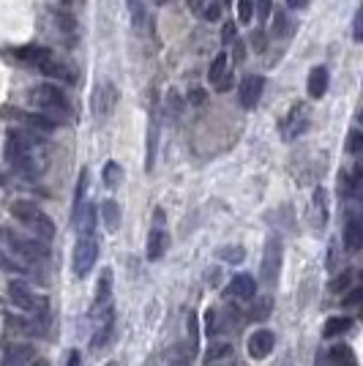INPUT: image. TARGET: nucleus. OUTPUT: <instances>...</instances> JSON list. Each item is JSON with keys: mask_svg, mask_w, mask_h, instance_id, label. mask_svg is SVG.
Masks as SVG:
<instances>
[{"mask_svg": "<svg viewBox=\"0 0 363 366\" xmlns=\"http://www.w3.org/2000/svg\"><path fill=\"white\" fill-rule=\"evenodd\" d=\"M6 159L8 164L22 172L25 178H39L44 170V156H41V140L36 131H22L11 129L6 137Z\"/></svg>", "mask_w": 363, "mask_h": 366, "instance_id": "1", "label": "nucleus"}, {"mask_svg": "<svg viewBox=\"0 0 363 366\" xmlns=\"http://www.w3.org/2000/svg\"><path fill=\"white\" fill-rule=\"evenodd\" d=\"M28 99H30V104H36L44 115H49L55 123L69 118V112H71V104H69L66 90H63L61 85H55V82H44V85L30 88Z\"/></svg>", "mask_w": 363, "mask_h": 366, "instance_id": "2", "label": "nucleus"}, {"mask_svg": "<svg viewBox=\"0 0 363 366\" xmlns=\"http://www.w3.org/2000/svg\"><path fill=\"white\" fill-rule=\"evenodd\" d=\"M11 216L25 224L39 241H52L55 238V224H52V219L41 211L39 205L28 203V200H17L11 205Z\"/></svg>", "mask_w": 363, "mask_h": 366, "instance_id": "3", "label": "nucleus"}, {"mask_svg": "<svg viewBox=\"0 0 363 366\" xmlns=\"http://www.w3.org/2000/svg\"><path fill=\"white\" fill-rule=\"evenodd\" d=\"M8 301L17 306V309H22V312H30V314L41 317V320H47V314H49V301L44 295H39V293H33L20 279L8 282Z\"/></svg>", "mask_w": 363, "mask_h": 366, "instance_id": "4", "label": "nucleus"}, {"mask_svg": "<svg viewBox=\"0 0 363 366\" xmlns=\"http://www.w3.org/2000/svg\"><path fill=\"white\" fill-rule=\"evenodd\" d=\"M96 260H99V241H96V235H80L77 246H74V257H71L74 276L85 279L93 271Z\"/></svg>", "mask_w": 363, "mask_h": 366, "instance_id": "5", "label": "nucleus"}, {"mask_svg": "<svg viewBox=\"0 0 363 366\" xmlns=\"http://www.w3.org/2000/svg\"><path fill=\"white\" fill-rule=\"evenodd\" d=\"M167 249H169V232H167V227H164V211L159 208V211L153 213V227H150V232H148L145 257H148L150 263H156V260H162L164 254H167Z\"/></svg>", "mask_w": 363, "mask_h": 366, "instance_id": "6", "label": "nucleus"}, {"mask_svg": "<svg viewBox=\"0 0 363 366\" xmlns=\"http://www.w3.org/2000/svg\"><path fill=\"white\" fill-rule=\"evenodd\" d=\"M279 268H282V238L279 235H270L268 241H265V254H263V282L268 287L276 285V279H279Z\"/></svg>", "mask_w": 363, "mask_h": 366, "instance_id": "7", "label": "nucleus"}, {"mask_svg": "<svg viewBox=\"0 0 363 366\" xmlns=\"http://www.w3.org/2000/svg\"><path fill=\"white\" fill-rule=\"evenodd\" d=\"M115 102H118L115 85H112V82H99L96 90H93V115H96L99 121L109 118L112 110H115Z\"/></svg>", "mask_w": 363, "mask_h": 366, "instance_id": "8", "label": "nucleus"}, {"mask_svg": "<svg viewBox=\"0 0 363 366\" xmlns=\"http://www.w3.org/2000/svg\"><path fill=\"white\" fill-rule=\"evenodd\" d=\"M263 90H265V77L260 74H249L243 77L241 88H238V96H241V107L243 110H254L260 99H263Z\"/></svg>", "mask_w": 363, "mask_h": 366, "instance_id": "9", "label": "nucleus"}, {"mask_svg": "<svg viewBox=\"0 0 363 366\" xmlns=\"http://www.w3.org/2000/svg\"><path fill=\"white\" fill-rule=\"evenodd\" d=\"M273 345H276V336L268 331V328H260L249 336V355L254 361H265L270 353H273Z\"/></svg>", "mask_w": 363, "mask_h": 366, "instance_id": "10", "label": "nucleus"}, {"mask_svg": "<svg viewBox=\"0 0 363 366\" xmlns=\"http://www.w3.org/2000/svg\"><path fill=\"white\" fill-rule=\"evenodd\" d=\"M227 295H232V298H238V301H251V298H257V282H254V276H251V273H235V276L230 279V285H227Z\"/></svg>", "mask_w": 363, "mask_h": 366, "instance_id": "11", "label": "nucleus"}, {"mask_svg": "<svg viewBox=\"0 0 363 366\" xmlns=\"http://www.w3.org/2000/svg\"><path fill=\"white\" fill-rule=\"evenodd\" d=\"M309 129V110L303 104H295L284 121V140H295Z\"/></svg>", "mask_w": 363, "mask_h": 366, "instance_id": "12", "label": "nucleus"}, {"mask_svg": "<svg viewBox=\"0 0 363 366\" xmlns=\"http://www.w3.org/2000/svg\"><path fill=\"white\" fill-rule=\"evenodd\" d=\"M344 249L350 254H358L363 249V224L358 216H350L344 224Z\"/></svg>", "mask_w": 363, "mask_h": 366, "instance_id": "13", "label": "nucleus"}, {"mask_svg": "<svg viewBox=\"0 0 363 366\" xmlns=\"http://www.w3.org/2000/svg\"><path fill=\"white\" fill-rule=\"evenodd\" d=\"M328 82H331L328 69H325V66H314V69L309 71V82H306L309 96H311V99H323L325 93H328Z\"/></svg>", "mask_w": 363, "mask_h": 366, "instance_id": "14", "label": "nucleus"}, {"mask_svg": "<svg viewBox=\"0 0 363 366\" xmlns=\"http://www.w3.org/2000/svg\"><path fill=\"white\" fill-rule=\"evenodd\" d=\"M361 178H363L361 164H355L350 175H342V183H339L342 197H347V200H350V197H358V191H361Z\"/></svg>", "mask_w": 363, "mask_h": 366, "instance_id": "15", "label": "nucleus"}, {"mask_svg": "<svg viewBox=\"0 0 363 366\" xmlns=\"http://www.w3.org/2000/svg\"><path fill=\"white\" fill-rule=\"evenodd\" d=\"M112 298V268H101V276L96 282V309L107 306Z\"/></svg>", "mask_w": 363, "mask_h": 366, "instance_id": "16", "label": "nucleus"}, {"mask_svg": "<svg viewBox=\"0 0 363 366\" xmlns=\"http://www.w3.org/2000/svg\"><path fill=\"white\" fill-rule=\"evenodd\" d=\"M20 61L30 63V66H41L44 61H49L52 55H49V49H44V47H39V44H28V47H22V49H17L14 52Z\"/></svg>", "mask_w": 363, "mask_h": 366, "instance_id": "17", "label": "nucleus"}, {"mask_svg": "<svg viewBox=\"0 0 363 366\" xmlns=\"http://www.w3.org/2000/svg\"><path fill=\"white\" fill-rule=\"evenodd\" d=\"M350 328H352V317H347V314H336V317H328L323 333H325V339H336V336H344Z\"/></svg>", "mask_w": 363, "mask_h": 366, "instance_id": "18", "label": "nucleus"}, {"mask_svg": "<svg viewBox=\"0 0 363 366\" xmlns=\"http://www.w3.org/2000/svg\"><path fill=\"white\" fill-rule=\"evenodd\" d=\"M99 211H101V219H104V227L109 232H115L121 227V205L115 203V200H104Z\"/></svg>", "mask_w": 363, "mask_h": 366, "instance_id": "19", "label": "nucleus"}, {"mask_svg": "<svg viewBox=\"0 0 363 366\" xmlns=\"http://www.w3.org/2000/svg\"><path fill=\"white\" fill-rule=\"evenodd\" d=\"M156 145H159V118L156 112L150 115V126H148V156H145V170H153L156 162Z\"/></svg>", "mask_w": 363, "mask_h": 366, "instance_id": "20", "label": "nucleus"}, {"mask_svg": "<svg viewBox=\"0 0 363 366\" xmlns=\"http://www.w3.org/2000/svg\"><path fill=\"white\" fill-rule=\"evenodd\" d=\"M230 358H235V350H232L230 342H213V345L208 347V353H205V361L208 364H224Z\"/></svg>", "mask_w": 363, "mask_h": 366, "instance_id": "21", "label": "nucleus"}, {"mask_svg": "<svg viewBox=\"0 0 363 366\" xmlns=\"http://www.w3.org/2000/svg\"><path fill=\"white\" fill-rule=\"evenodd\" d=\"M328 355H331V358H328L331 366H358V361H355V353H352L347 345H333Z\"/></svg>", "mask_w": 363, "mask_h": 366, "instance_id": "22", "label": "nucleus"}, {"mask_svg": "<svg viewBox=\"0 0 363 366\" xmlns=\"http://www.w3.org/2000/svg\"><path fill=\"white\" fill-rule=\"evenodd\" d=\"M85 191H88V170L80 172V181H77V189H74V208H71V224H77L80 219V211L85 208Z\"/></svg>", "mask_w": 363, "mask_h": 366, "instance_id": "23", "label": "nucleus"}, {"mask_svg": "<svg viewBox=\"0 0 363 366\" xmlns=\"http://www.w3.org/2000/svg\"><path fill=\"white\" fill-rule=\"evenodd\" d=\"M25 121H28V126H30V131H36V134H49V131H55V121H52L49 115H44V112L28 115Z\"/></svg>", "mask_w": 363, "mask_h": 366, "instance_id": "24", "label": "nucleus"}, {"mask_svg": "<svg viewBox=\"0 0 363 366\" xmlns=\"http://www.w3.org/2000/svg\"><path fill=\"white\" fill-rule=\"evenodd\" d=\"M123 181V167L118 162H107L104 164V186L107 189H118Z\"/></svg>", "mask_w": 363, "mask_h": 366, "instance_id": "25", "label": "nucleus"}, {"mask_svg": "<svg viewBox=\"0 0 363 366\" xmlns=\"http://www.w3.org/2000/svg\"><path fill=\"white\" fill-rule=\"evenodd\" d=\"M227 63H230V58H227V52H219L216 58H213V63H210V69H208V82L210 85H216V82L224 77V71H227Z\"/></svg>", "mask_w": 363, "mask_h": 366, "instance_id": "26", "label": "nucleus"}, {"mask_svg": "<svg viewBox=\"0 0 363 366\" xmlns=\"http://www.w3.org/2000/svg\"><path fill=\"white\" fill-rule=\"evenodd\" d=\"M39 69H41V71H44V74H47V77H55V80L71 82V74L66 71V66H63V63H55V61H52V58H49V61H44V63H41Z\"/></svg>", "mask_w": 363, "mask_h": 366, "instance_id": "27", "label": "nucleus"}, {"mask_svg": "<svg viewBox=\"0 0 363 366\" xmlns=\"http://www.w3.org/2000/svg\"><path fill=\"white\" fill-rule=\"evenodd\" d=\"M129 3V11H131V20H134V30L137 33H142L145 30V3L142 0H126Z\"/></svg>", "mask_w": 363, "mask_h": 366, "instance_id": "28", "label": "nucleus"}, {"mask_svg": "<svg viewBox=\"0 0 363 366\" xmlns=\"http://www.w3.org/2000/svg\"><path fill=\"white\" fill-rule=\"evenodd\" d=\"M251 301H254V306H251L249 317H251V320H257V323H260V320H268V314H270V298H260V301H257V298H251Z\"/></svg>", "mask_w": 363, "mask_h": 366, "instance_id": "29", "label": "nucleus"}, {"mask_svg": "<svg viewBox=\"0 0 363 366\" xmlns=\"http://www.w3.org/2000/svg\"><path fill=\"white\" fill-rule=\"evenodd\" d=\"M200 14H202V20L219 22V17H222V3H219V0H208L200 8Z\"/></svg>", "mask_w": 363, "mask_h": 366, "instance_id": "30", "label": "nucleus"}, {"mask_svg": "<svg viewBox=\"0 0 363 366\" xmlns=\"http://www.w3.org/2000/svg\"><path fill=\"white\" fill-rule=\"evenodd\" d=\"M314 208H317V213H320V224L328 222V194H325V189H314Z\"/></svg>", "mask_w": 363, "mask_h": 366, "instance_id": "31", "label": "nucleus"}, {"mask_svg": "<svg viewBox=\"0 0 363 366\" xmlns=\"http://www.w3.org/2000/svg\"><path fill=\"white\" fill-rule=\"evenodd\" d=\"M181 110H183V99L175 90H169V93H167V112H169V118L178 121V118H181Z\"/></svg>", "mask_w": 363, "mask_h": 366, "instance_id": "32", "label": "nucleus"}, {"mask_svg": "<svg viewBox=\"0 0 363 366\" xmlns=\"http://www.w3.org/2000/svg\"><path fill=\"white\" fill-rule=\"evenodd\" d=\"M254 20V0H238V22Z\"/></svg>", "mask_w": 363, "mask_h": 366, "instance_id": "33", "label": "nucleus"}, {"mask_svg": "<svg viewBox=\"0 0 363 366\" xmlns=\"http://www.w3.org/2000/svg\"><path fill=\"white\" fill-rule=\"evenodd\" d=\"M350 282H352V271H344V273H339V276L331 282V293H347Z\"/></svg>", "mask_w": 363, "mask_h": 366, "instance_id": "34", "label": "nucleus"}, {"mask_svg": "<svg viewBox=\"0 0 363 366\" xmlns=\"http://www.w3.org/2000/svg\"><path fill=\"white\" fill-rule=\"evenodd\" d=\"M361 148H363V134L358 131V129H352V131H350V137H347V150H350L352 156H358V153H361Z\"/></svg>", "mask_w": 363, "mask_h": 366, "instance_id": "35", "label": "nucleus"}, {"mask_svg": "<svg viewBox=\"0 0 363 366\" xmlns=\"http://www.w3.org/2000/svg\"><path fill=\"white\" fill-rule=\"evenodd\" d=\"M219 254H222V260H227V263H241V260H243V249H241V246H227V249H222Z\"/></svg>", "mask_w": 363, "mask_h": 366, "instance_id": "36", "label": "nucleus"}, {"mask_svg": "<svg viewBox=\"0 0 363 366\" xmlns=\"http://www.w3.org/2000/svg\"><path fill=\"white\" fill-rule=\"evenodd\" d=\"M254 11H257V20L265 22L273 11V3L270 0H254Z\"/></svg>", "mask_w": 363, "mask_h": 366, "instance_id": "37", "label": "nucleus"}, {"mask_svg": "<svg viewBox=\"0 0 363 366\" xmlns=\"http://www.w3.org/2000/svg\"><path fill=\"white\" fill-rule=\"evenodd\" d=\"M30 355H33V350H30V347H14V350L8 353V361H14V364H25Z\"/></svg>", "mask_w": 363, "mask_h": 366, "instance_id": "38", "label": "nucleus"}, {"mask_svg": "<svg viewBox=\"0 0 363 366\" xmlns=\"http://www.w3.org/2000/svg\"><path fill=\"white\" fill-rule=\"evenodd\" d=\"M238 39V28H235V22H224L222 28V44L224 47H230L232 41Z\"/></svg>", "mask_w": 363, "mask_h": 366, "instance_id": "39", "label": "nucleus"}, {"mask_svg": "<svg viewBox=\"0 0 363 366\" xmlns=\"http://www.w3.org/2000/svg\"><path fill=\"white\" fill-rule=\"evenodd\" d=\"M290 30V20L284 11H276V22H273V36H284Z\"/></svg>", "mask_w": 363, "mask_h": 366, "instance_id": "40", "label": "nucleus"}, {"mask_svg": "<svg viewBox=\"0 0 363 366\" xmlns=\"http://www.w3.org/2000/svg\"><path fill=\"white\" fill-rule=\"evenodd\" d=\"M347 293H350V295H347V298L342 301L344 306H358V304H361V298H363L361 287H352V290H347Z\"/></svg>", "mask_w": 363, "mask_h": 366, "instance_id": "41", "label": "nucleus"}, {"mask_svg": "<svg viewBox=\"0 0 363 366\" xmlns=\"http://www.w3.org/2000/svg\"><path fill=\"white\" fill-rule=\"evenodd\" d=\"M232 85H235V77H232L230 71H224V77L216 82V90H219V93H227V90H230Z\"/></svg>", "mask_w": 363, "mask_h": 366, "instance_id": "42", "label": "nucleus"}, {"mask_svg": "<svg viewBox=\"0 0 363 366\" xmlns=\"http://www.w3.org/2000/svg\"><path fill=\"white\" fill-rule=\"evenodd\" d=\"M205 328H208V333L213 336V331H216V312H213V309L205 312Z\"/></svg>", "mask_w": 363, "mask_h": 366, "instance_id": "43", "label": "nucleus"}, {"mask_svg": "<svg viewBox=\"0 0 363 366\" xmlns=\"http://www.w3.org/2000/svg\"><path fill=\"white\" fill-rule=\"evenodd\" d=\"M66 366H82L80 350H69V355H66Z\"/></svg>", "mask_w": 363, "mask_h": 366, "instance_id": "44", "label": "nucleus"}, {"mask_svg": "<svg viewBox=\"0 0 363 366\" xmlns=\"http://www.w3.org/2000/svg\"><path fill=\"white\" fill-rule=\"evenodd\" d=\"M232 47H235V58H232V61L241 63V61H243V55H246V44H243L241 39H235V41H232Z\"/></svg>", "mask_w": 363, "mask_h": 366, "instance_id": "45", "label": "nucleus"}, {"mask_svg": "<svg viewBox=\"0 0 363 366\" xmlns=\"http://www.w3.org/2000/svg\"><path fill=\"white\" fill-rule=\"evenodd\" d=\"M251 47H254L257 52H263V49H265V36H263V30H257V33L251 36Z\"/></svg>", "mask_w": 363, "mask_h": 366, "instance_id": "46", "label": "nucleus"}, {"mask_svg": "<svg viewBox=\"0 0 363 366\" xmlns=\"http://www.w3.org/2000/svg\"><path fill=\"white\" fill-rule=\"evenodd\" d=\"M361 22H363V14L358 11L355 14V25H352V36H355V41H361L363 39V33H361Z\"/></svg>", "mask_w": 363, "mask_h": 366, "instance_id": "47", "label": "nucleus"}, {"mask_svg": "<svg viewBox=\"0 0 363 366\" xmlns=\"http://www.w3.org/2000/svg\"><path fill=\"white\" fill-rule=\"evenodd\" d=\"M189 102H191V104H202V102H205V93H202L200 88H194V90L189 93Z\"/></svg>", "mask_w": 363, "mask_h": 366, "instance_id": "48", "label": "nucleus"}, {"mask_svg": "<svg viewBox=\"0 0 363 366\" xmlns=\"http://www.w3.org/2000/svg\"><path fill=\"white\" fill-rule=\"evenodd\" d=\"M328 249H331V257H328V268H336V244L331 241V246H328Z\"/></svg>", "mask_w": 363, "mask_h": 366, "instance_id": "49", "label": "nucleus"}, {"mask_svg": "<svg viewBox=\"0 0 363 366\" xmlns=\"http://www.w3.org/2000/svg\"><path fill=\"white\" fill-rule=\"evenodd\" d=\"M309 0H287V8H306Z\"/></svg>", "mask_w": 363, "mask_h": 366, "instance_id": "50", "label": "nucleus"}, {"mask_svg": "<svg viewBox=\"0 0 363 366\" xmlns=\"http://www.w3.org/2000/svg\"><path fill=\"white\" fill-rule=\"evenodd\" d=\"M175 366H189V364H186V361H178V364H175Z\"/></svg>", "mask_w": 363, "mask_h": 366, "instance_id": "51", "label": "nucleus"}, {"mask_svg": "<svg viewBox=\"0 0 363 366\" xmlns=\"http://www.w3.org/2000/svg\"><path fill=\"white\" fill-rule=\"evenodd\" d=\"M208 366H230V364H208Z\"/></svg>", "mask_w": 363, "mask_h": 366, "instance_id": "52", "label": "nucleus"}, {"mask_svg": "<svg viewBox=\"0 0 363 366\" xmlns=\"http://www.w3.org/2000/svg\"><path fill=\"white\" fill-rule=\"evenodd\" d=\"M33 366H36V364H33ZM39 366H47V364H44V361H39Z\"/></svg>", "mask_w": 363, "mask_h": 366, "instance_id": "53", "label": "nucleus"}, {"mask_svg": "<svg viewBox=\"0 0 363 366\" xmlns=\"http://www.w3.org/2000/svg\"><path fill=\"white\" fill-rule=\"evenodd\" d=\"M224 3H232V0H224Z\"/></svg>", "mask_w": 363, "mask_h": 366, "instance_id": "54", "label": "nucleus"}, {"mask_svg": "<svg viewBox=\"0 0 363 366\" xmlns=\"http://www.w3.org/2000/svg\"><path fill=\"white\" fill-rule=\"evenodd\" d=\"M107 366H118V364H107Z\"/></svg>", "mask_w": 363, "mask_h": 366, "instance_id": "55", "label": "nucleus"}, {"mask_svg": "<svg viewBox=\"0 0 363 366\" xmlns=\"http://www.w3.org/2000/svg\"><path fill=\"white\" fill-rule=\"evenodd\" d=\"M66 3H71V0H66Z\"/></svg>", "mask_w": 363, "mask_h": 366, "instance_id": "56", "label": "nucleus"}, {"mask_svg": "<svg viewBox=\"0 0 363 366\" xmlns=\"http://www.w3.org/2000/svg\"><path fill=\"white\" fill-rule=\"evenodd\" d=\"M287 366H290V364H287Z\"/></svg>", "mask_w": 363, "mask_h": 366, "instance_id": "57", "label": "nucleus"}]
</instances>
